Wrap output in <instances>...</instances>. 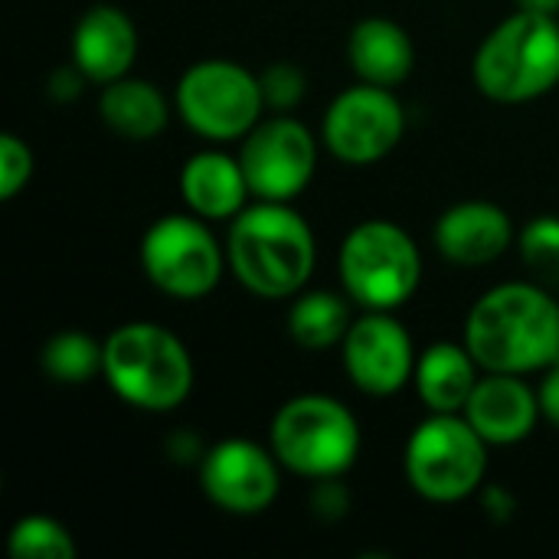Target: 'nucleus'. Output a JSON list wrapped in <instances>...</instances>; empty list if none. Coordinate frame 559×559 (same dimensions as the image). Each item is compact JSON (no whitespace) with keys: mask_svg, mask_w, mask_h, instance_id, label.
I'll use <instances>...</instances> for the list:
<instances>
[{"mask_svg":"<svg viewBox=\"0 0 559 559\" xmlns=\"http://www.w3.org/2000/svg\"><path fill=\"white\" fill-rule=\"evenodd\" d=\"M409 488L432 504L472 498L488 472V442L462 413H429L403 452Z\"/></svg>","mask_w":559,"mask_h":559,"instance_id":"0eeeda50","label":"nucleus"},{"mask_svg":"<svg viewBox=\"0 0 559 559\" xmlns=\"http://www.w3.org/2000/svg\"><path fill=\"white\" fill-rule=\"evenodd\" d=\"M33 177V151L16 134H0V197L13 200Z\"/></svg>","mask_w":559,"mask_h":559,"instance_id":"a878e982","label":"nucleus"},{"mask_svg":"<svg viewBox=\"0 0 559 559\" xmlns=\"http://www.w3.org/2000/svg\"><path fill=\"white\" fill-rule=\"evenodd\" d=\"M39 367L52 383L82 386L102 377L105 367V344H98L85 331H59L39 350Z\"/></svg>","mask_w":559,"mask_h":559,"instance_id":"4be33fe9","label":"nucleus"},{"mask_svg":"<svg viewBox=\"0 0 559 559\" xmlns=\"http://www.w3.org/2000/svg\"><path fill=\"white\" fill-rule=\"evenodd\" d=\"M69 56L85 82L108 85L121 75H131L138 59V26L121 7L95 3L75 20Z\"/></svg>","mask_w":559,"mask_h":559,"instance_id":"4468645a","label":"nucleus"},{"mask_svg":"<svg viewBox=\"0 0 559 559\" xmlns=\"http://www.w3.org/2000/svg\"><path fill=\"white\" fill-rule=\"evenodd\" d=\"M514 239L518 233L511 216L488 200H462L449 206L432 229L439 255L465 269L498 262L514 246Z\"/></svg>","mask_w":559,"mask_h":559,"instance_id":"dca6fc26","label":"nucleus"},{"mask_svg":"<svg viewBox=\"0 0 559 559\" xmlns=\"http://www.w3.org/2000/svg\"><path fill=\"white\" fill-rule=\"evenodd\" d=\"M341 285L367 311L403 308L423 282V255L413 236L390 219L357 223L337 255Z\"/></svg>","mask_w":559,"mask_h":559,"instance_id":"423d86ee","label":"nucleus"},{"mask_svg":"<svg viewBox=\"0 0 559 559\" xmlns=\"http://www.w3.org/2000/svg\"><path fill=\"white\" fill-rule=\"evenodd\" d=\"M350 508V491L344 488L341 478H321L314 481V491H311V511L321 518V521H341Z\"/></svg>","mask_w":559,"mask_h":559,"instance_id":"bb28decb","label":"nucleus"},{"mask_svg":"<svg viewBox=\"0 0 559 559\" xmlns=\"http://www.w3.org/2000/svg\"><path fill=\"white\" fill-rule=\"evenodd\" d=\"M406 131V111L393 88L357 82L344 88L324 111L321 141L350 167H367L396 151Z\"/></svg>","mask_w":559,"mask_h":559,"instance_id":"9d476101","label":"nucleus"},{"mask_svg":"<svg viewBox=\"0 0 559 559\" xmlns=\"http://www.w3.org/2000/svg\"><path fill=\"white\" fill-rule=\"evenodd\" d=\"M462 341L485 373H544L559 360V301L531 278L495 285L472 305Z\"/></svg>","mask_w":559,"mask_h":559,"instance_id":"f257e3e1","label":"nucleus"},{"mask_svg":"<svg viewBox=\"0 0 559 559\" xmlns=\"http://www.w3.org/2000/svg\"><path fill=\"white\" fill-rule=\"evenodd\" d=\"M98 115L118 138L151 141L167 128L170 102L164 98V92L154 82L138 79V75H121V79L102 85Z\"/></svg>","mask_w":559,"mask_h":559,"instance_id":"aec40b11","label":"nucleus"},{"mask_svg":"<svg viewBox=\"0 0 559 559\" xmlns=\"http://www.w3.org/2000/svg\"><path fill=\"white\" fill-rule=\"evenodd\" d=\"M105 383L141 413H174L193 390V357L187 344L154 321H131L105 337Z\"/></svg>","mask_w":559,"mask_h":559,"instance_id":"7ed1b4c3","label":"nucleus"},{"mask_svg":"<svg viewBox=\"0 0 559 559\" xmlns=\"http://www.w3.org/2000/svg\"><path fill=\"white\" fill-rule=\"evenodd\" d=\"M350 324H354L350 305L328 288H314V292L305 288L301 295H295L288 308V337L301 350H331L344 344Z\"/></svg>","mask_w":559,"mask_h":559,"instance_id":"412c9836","label":"nucleus"},{"mask_svg":"<svg viewBox=\"0 0 559 559\" xmlns=\"http://www.w3.org/2000/svg\"><path fill=\"white\" fill-rule=\"evenodd\" d=\"M347 59L360 82L393 88L409 79L416 66V46L396 20L367 16L350 29Z\"/></svg>","mask_w":559,"mask_h":559,"instance_id":"a211bd4d","label":"nucleus"},{"mask_svg":"<svg viewBox=\"0 0 559 559\" xmlns=\"http://www.w3.org/2000/svg\"><path fill=\"white\" fill-rule=\"evenodd\" d=\"M475 85L498 105H524L559 85V16L518 7L478 46Z\"/></svg>","mask_w":559,"mask_h":559,"instance_id":"20e7f679","label":"nucleus"},{"mask_svg":"<svg viewBox=\"0 0 559 559\" xmlns=\"http://www.w3.org/2000/svg\"><path fill=\"white\" fill-rule=\"evenodd\" d=\"M259 82H262V95H265V108H275V111H288L295 108L301 98H305V88H308V79L301 72V66L295 62H272L259 72Z\"/></svg>","mask_w":559,"mask_h":559,"instance_id":"393cba45","label":"nucleus"},{"mask_svg":"<svg viewBox=\"0 0 559 559\" xmlns=\"http://www.w3.org/2000/svg\"><path fill=\"white\" fill-rule=\"evenodd\" d=\"M239 164L246 170L255 200L292 203L308 190L318 170V141L292 115L262 118L239 147Z\"/></svg>","mask_w":559,"mask_h":559,"instance_id":"9b49d317","label":"nucleus"},{"mask_svg":"<svg viewBox=\"0 0 559 559\" xmlns=\"http://www.w3.org/2000/svg\"><path fill=\"white\" fill-rule=\"evenodd\" d=\"M197 468L210 504L236 518L269 511L282 488V462L272 445H259L252 439H223L210 445Z\"/></svg>","mask_w":559,"mask_h":559,"instance_id":"f8f14e48","label":"nucleus"},{"mask_svg":"<svg viewBox=\"0 0 559 559\" xmlns=\"http://www.w3.org/2000/svg\"><path fill=\"white\" fill-rule=\"evenodd\" d=\"M269 445L282 468L298 478H344L360 455V426L341 400L301 393L272 416Z\"/></svg>","mask_w":559,"mask_h":559,"instance_id":"39448f33","label":"nucleus"},{"mask_svg":"<svg viewBox=\"0 0 559 559\" xmlns=\"http://www.w3.org/2000/svg\"><path fill=\"white\" fill-rule=\"evenodd\" d=\"M481 373L485 370L478 367L465 341H439L419 354L413 383L429 413H462Z\"/></svg>","mask_w":559,"mask_h":559,"instance_id":"6ab92c4d","label":"nucleus"},{"mask_svg":"<svg viewBox=\"0 0 559 559\" xmlns=\"http://www.w3.org/2000/svg\"><path fill=\"white\" fill-rule=\"evenodd\" d=\"M485 508H488V518H491V521L504 524V521L514 518L518 501H514V495H511L508 488H488V491H485Z\"/></svg>","mask_w":559,"mask_h":559,"instance_id":"c85d7f7f","label":"nucleus"},{"mask_svg":"<svg viewBox=\"0 0 559 559\" xmlns=\"http://www.w3.org/2000/svg\"><path fill=\"white\" fill-rule=\"evenodd\" d=\"M180 197L203 219H233L252 197L239 157L226 151H197L180 170Z\"/></svg>","mask_w":559,"mask_h":559,"instance_id":"f3484780","label":"nucleus"},{"mask_svg":"<svg viewBox=\"0 0 559 559\" xmlns=\"http://www.w3.org/2000/svg\"><path fill=\"white\" fill-rule=\"evenodd\" d=\"M7 550L13 559H72L75 540L66 524L49 514H26L10 527Z\"/></svg>","mask_w":559,"mask_h":559,"instance_id":"5701e85b","label":"nucleus"},{"mask_svg":"<svg viewBox=\"0 0 559 559\" xmlns=\"http://www.w3.org/2000/svg\"><path fill=\"white\" fill-rule=\"evenodd\" d=\"M518 252L524 269L531 272V282L559 292V216H534L518 233Z\"/></svg>","mask_w":559,"mask_h":559,"instance_id":"b1692460","label":"nucleus"},{"mask_svg":"<svg viewBox=\"0 0 559 559\" xmlns=\"http://www.w3.org/2000/svg\"><path fill=\"white\" fill-rule=\"evenodd\" d=\"M141 269L167 298L200 301L219 285L229 262L226 246H219L203 216L167 213L154 219L141 239Z\"/></svg>","mask_w":559,"mask_h":559,"instance_id":"1a4fd4ad","label":"nucleus"},{"mask_svg":"<svg viewBox=\"0 0 559 559\" xmlns=\"http://www.w3.org/2000/svg\"><path fill=\"white\" fill-rule=\"evenodd\" d=\"M226 262L255 298H295L308 288L318 262V242L308 219L292 203L259 200L233 216Z\"/></svg>","mask_w":559,"mask_h":559,"instance_id":"f03ea898","label":"nucleus"},{"mask_svg":"<svg viewBox=\"0 0 559 559\" xmlns=\"http://www.w3.org/2000/svg\"><path fill=\"white\" fill-rule=\"evenodd\" d=\"M518 7L534 10V13H547V16H559V0H518Z\"/></svg>","mask_w":559,"mask_h":559,"instance_id":"c756f323","label":"nucleus"},{"mask_svg":"<svg viewBox=\"0 0 559 559\" xmlns=\"http://www.w3.org/2000/svg\"><path fill=\"white\" fill-rule=\"evenodd\" d=\"M462 416L488 445H518L544 419L537 390L518 373H481Z\"/></svg>","mask_w":559,"mask_h":559,"instance_id":"2eb2a0df","label":"nucleus"},{"mask_svg":"<svg viewBox=\"0 0 559 559\" xmlns=\"http://www.w3.org/2000/svg\"><path fill=\"white\" fill-rule=\"evenodd\" d=\"M350 383L367 396H393L416 377V347L393 311H367L354 318L341 344Z\"/></svg>","mask_w":559,"mask_h":559,"instance_id":"ddd939ff","label":"nucleus"},{"mask_svg":"<svg viewBox=\"0 0 559 559\" xmlns=\"http://www.w3.org/2000/svg\"><path fill=\"white\" fill-rule=\"evenodd\" d=\"M537 400H540V416L559 429V360L550 364L544 373H540V383H537Z\"/></svg>","mask_w":559,"mask_h":559,"instance_id":"cd10ccee","label":"nucleus"},{"mask_svg":"<svg viewBox=\"0 0 559 559\" xmlns=\"http://www.w3.org/2000/svg\"><path fill=\"white\" fill-rule=\"evenodd\" d=\"M174 108L183 124L206 141H242L262 121L265 95L259 75L246 66L233 59H200L180 75Z\"/></svg>","mask_w":559,"mask_h":559,"instance_id":"6e6552de","label":"nucleus"}]
</instances>
